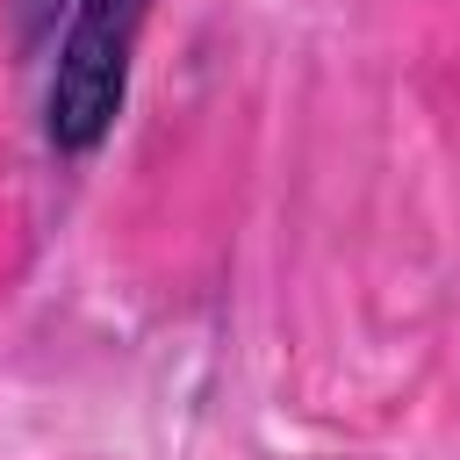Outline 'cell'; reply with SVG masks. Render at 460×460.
<instances>
[{"label": "cell", "instance_id": "6da1fadb", "mask_svg": "<svg viewBox=\"0 0 460 460\" xmlns=\"http://www.w3.org/2000/svg\"><path fill=\"white\" fill-rule=\"evenodd\" d=\"M158 0H79L58 29V72L43 93V137L58 158H93L129 101V65Z\"/></svg>", "mask_w": 460, "mask_h": 460}, {"label": "cell", "instance_id": "7a4b0ae2", "mask_svg": "<svg viewBox=\"0 0 460 460\" xmlns=\"http://www.w3.org/2000/svg\"><path fill=\"white\" fill-rule=\"evenodd\" d=\"M72 7H79V0H7L14 43H22V50H43V43L58 36V22H72Z\"/></svg>", "mask_w": 460, "mask_h": 460}]
</instances>
